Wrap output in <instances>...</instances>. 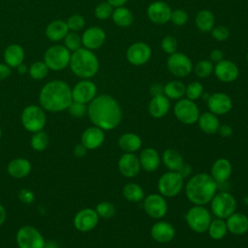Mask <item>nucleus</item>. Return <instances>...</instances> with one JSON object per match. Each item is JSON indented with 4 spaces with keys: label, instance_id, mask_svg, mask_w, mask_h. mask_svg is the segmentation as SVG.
<instances>
[{
    "label": "nucleus",
    "instance_id": "f257e3e1",
    "mask_svg": "<svg viewBox=\"0 0 248 248\" xmlns=\"http://www.w3.org/2000/svg\"><path fill=\"white\" fill-rule=\"evenodd\" d=\"M87 114L94 126L104 131L116 128L122 119V110L118 102L111 96H96L87 107Z\"/></svg>",
    "mask_w": 248,
    "mask_h": 248
},
{
    "label": "nucleus",
    "instance_id": "f03ea898",
    "mask_svg": "<svg viewBox=\"0 0 248 248\" xmlns=\"http://www.w3.org/2000/svg\"><path fill=\"white\" fill-rule=\"evenodd\" d=\"M39 102L45 110L50 112L68 109L73 102L72 88L63 80L48 81L40 91Z\"/></svg>",
    "mask_w": 248,
    "mask_h": 248
},
{
    "label": "nucleus",
    "instance_id": "7ed1b4c3",
    "mask_svg": "<svg viewBox=\"0 0 248 248\" xmlns=\"http://www.w3.org/2000/svg\"><path fill=\"white\" fill-rule=\"evenodd\" d=\"M218 184L208 173L201 172L192 176L185 185V195L195 205H204L212 200Z\"/></svg>",
    "mask_w": 248,
    "mask_h": 248
},
{
    "label": "nucleus",
    "instance_id": "20e7f679",
    "mask_svg": "<svg viewBox=\"0 0 248 248\" xmlns=\"http://www.w3.org/2000/svg\"><path fill=\"white\" fill-rule=\"evenodd\" d=\"M69 66L76 76L88 79L98 73L99 60L92 50L80 47L71 54Z\"/></svg>",
    "mask_w": 248,
    "mask_h": 248
},
{
    "label": "nucleus",
    "instance_id": "39448f33",
    "mask_svg": "<svg viewBox=\"0 0 248 248\" xmlns=\"http://www.w3.org/2000/svg\"><path fill=\"white\" fill-rule=\"evenodd\" d=\"M71 51L61 45L49 46L44 54V62L49 70L61 71L69 66Z\"/></svg>",
    "mask_w": 248,
    "mask_h": 248
},
{
    "label": "nucleus",
    "instance_id": "423d86ee",
    "mask_svg": "<svg viewBox=\"0 0 248 248\" xmlns=\"http://www.w3.org/2000/svg\"><path fill=\"white\" fill-rule=\"evenodd\" d=\"M21 123L28 132L36 133L42 131L46 123L44 108L37 105L27 106L21 113Z\"/></svg>",
    "mask_w": 248,
    "mask_h": 248
},
{
    "label": "nucleus",
    "instance_id": "0eeeda50",
    "mask_svg": "<svg viewBox=\"0 0 248 248\" xmlns=\"http://www.w3.org/2000/svg\"><path fill=\"white\" fill-rule=\"evenodd\" d=\"M185 220L193 232L202 233L207 232L212 219L210 212L203 205H195L187 211Z\"/></svg>",
    "mask_w": 248,
    "mask_h": 248
},
{
    "label": "nucleus",
    "instance_id": "6e6552de",
    "mask_svg": "<svg viewBox=\"0 0 248 248\" xmlns=\"http://www.w3.org/2000/svg\"><path fill=\"white\" fill-rule=\"evenodd\" d=\"M236 200L229 192H221L215 194L210 201V207L213 215L217 218L227 219L236 210Z\"/></svg>",
    "mask_w": 248,
    "mask_h": 248
},
{
    "label": "nucleus",
    "instance_id": "1a4fd4ad",
    "mask_svg": "<svg viewBox=\"0 0 248 248\" xmlns=\"http://www.w3.org/2000/svg\"><path fill=\"white\" fill-rule=\"evenodd\" d=\"M157 186L163 197L173 198L181 192L184 186V178L178 171L170 170L160 176Z\"/></svg>",
    "mask_w": 248,
    "mask_h": 248
},
{
    "label": "nucleus",
    "instance_id": "9d476101",
    "mask_svg": "<svg viewBox=\"0 0 248 248\" xmlns=\"http://www.w3.org/2000/svg\"><path fill=\"white\" fill-rule=\"evenodd\" d=\"M18 248H45L46 240L42 233L32 226L18 229L16 236Z\"/></svg>",
    "mask_w": 248,
    "mask_h": 248
},
{
    "label": "nucleus",
    "instance_id": "9b49d317",
    "mask_svg": "<svg viewBox=\"0 0 248 248\" xmlns=\"http://www.w3.org/2000/svg\"><path fill=\"white\" fill-rule=\"evenodd\" d=\"M173 112L176 119L186 125L195 124L200 116V109L196 103L187 98H181L175 103Z\"/></svg>",
    "mask_w": 248,
    "mask_h": 248
},
{
    "label": "nucleus",
    "instance_id": "f8f14e48",
    "mask_svg": "<svg viewBox=\"0 0 248 248\" xmlns=\"http://www.w3.org/2000/svg\"><path fill=\"white\" fill-rule=\"evenodd\" d=\"M167 67L170 74L177 78H185L193 71L190 58L186 54L176 51L168 57Z\"/></svg>",
    "mask_w": 248,
    "mask_h": 248
},
{
    "label": "nucleus",
    "instance_id": "ddd939ff",
    "mask_svg": "<svg viewBox=\"0 0 248 248\" xmlns=\"http://www.w3.org/2000/svg\"><path fill=\"white\" fill-rule=\"evenodd\" d=\"M143 209L153 219H161L168 212V203L161 194H150L143 199Z\"/></svg>",
    "mask_w": 248,
    "mask_h": 248
},
{
    "label": "nucleus",
    "instance_id": "4468645a",
    "mask_svg": "<svg viewBox=\"0 0 248 248\" xmlns=\"http://www.w3.org/2000/svg\"><path fill=\"white\" fill-rule=\"evenodd\" d=\"M151 54L152 50L147 44L137 42L127 48L126 58L130 64L134 66H141L149 61Z\"/></svg>",
    "mask_w": 248,
    "mask_h": 248
},
{
    "label": "nucleus",
    "instance_id": "2eb2a0df",
    "mask_svg": "<svg viewBox=\"0 0 248 248\" xmlns=\"http://www.w3.org/2000/svg\"><path fill=\"white\" fill-rule=\"evenodd\" d=\"M96 95L97 86L89 79H82L72 88L73 101L82 104H89L96 97Z\"/></svg>",
    "mask_w": 248,
    "mask_h": 248
},
{
    "label": "nucleus",
    "instance_id": "dca6fc26",
    "mask_svg": "<svg viewBox=\"0 0 248 248\" xmlns=\"http://www.w3.org/2000/svg\"><path fill=\"white\" fill-rule=\"evenodd\" d=\"M99 215L93 208H83L79 210L74 217L75 228L82 232H86L95 229L99 222Z\"/></svg>",
    "mask_w": 248,
    "mask_h": 248
},
{
    "label": "nucleus",
    "instance_id": "f3484780",
    "mask_svg": "<svg viewBox=\"0 0 248 248\" xmlns=\"http://www.w3.org/2000/svg\"><path fill=\"white\" fill-rule=\"evenodd\" d=\"M207 107L210 112L216 115H224L232 108V101L226 93L216 92L208 96Z\"/></svg>",
    "mask_w": 248,
    "mask_h": 248
},
{
    "label": "nucleus",
    "instance_id": "a211bd4d",
    "mask_svg": "<svg viewBox=\"0 0 248 248\" xmlns=\"http://www.w3.org/2000/svg\"><path fill=\"white\" fill-rule=\"evenodd\" d=\"M171 11V8L166 2L155 1L147 7L146 15L151 22L155 24H165L170 20Z\"/></svg>",
    "mask_w": 248,
    "mask_h": 248
},
{
    "label": "nucleus",
    "instance_id": "6ab92c4d",
    "mask_svg": "<svg viewBox=\"0 0 248 248\" xmlns=\"http://www.w3.org/2000/svg\"><path fill=\"white\" fill-rule=\"evenodd\" d=\"M117 167L120 173L127 178H132L137 176L141 169L139 157L135 153H128V152H125L119 158Z\"/></svg>",
    "mask_w": 248,
    "mask_h": 248
},
{
    "label": "nucleus",
    "instance_id": "aec40b11",
    "mask_svg": "<svg viewBox=\"0 0 248 248\" xmlns=\"http://www.w3.org/2000/svg\"><path fill=\"white\" fill-rule=\"evenodd\" d=\"M106 41V33L99 26L87 28L81 35L82 46L90 50L100 48Z\"/></svg>",
    "mask_w": 248,
    "mask_h": 248
},
{
    "label": "nucleus",
    "instance_id": "412c9836",
    "mask_svg": "<svg viewBox=\"0 0 248 248\" xmlns=\"http://www.w3.org/2000/svg\"><path fill=\"white\" fill-rule=\"evenodd\" d=\"M214 75L222 82H232L238 78V67L230 60H221L214 66Z\"/></svg>",
    "mask_w": 248,
    "mask_h": 248
},
{
    "label": "nucleus",
    "instance_id": "4be33fe9",
    "mask_svg": "<svg viewBox=\"0 0 248 248\" xmlns=\"http://www.w3.org/2000/svg\"><path fill=\"white\" fill-rule=\"evenodd\" d=\"M151 237L159 243H168L171 241L175 235L174 227L166 221H158L151 227Z\"/></svg>",
    "mask_w": 248,
    "mask_h": 248
},
{
    "label": "nucleus",
    "instance_id": "5701e85b",
    "mask_svg": "<svg viewBox=\"0 0 248 248\" xmlns=\"http://www.w3.org/2000/svg\"><path fill=\"white\" fill-rule=\"evenodd\" d=\"M104 141L105 132L97 126L87 128L81 135V143L87 148V150H93L100 147Z\"/></svg>",
    "mask_w": 248,
    "mask_h": 248
},
{
    "label": "nucleus",
    "instance_id": "b1692460",
    "mask_svg": "<svg viewBox=\"0 0 248 248\" xmlns=\"http://www.w3.org/2000/svg\"><path fill=\"white\" fill-rule=\"evenodd\" d=\"M232 171V167L231 162L226 158H219L212 164L210 175L217 184H222L230 178Z\"/></svg>",
    "mask_w": 248,
    "mask_h": 248
},
{
    "label": "nucleus",
    "instance_id": "393cba45",
    "mask_svg": "<svg viewBox=\"0 0 248 248\" xmlns=\"http://www.w3.org/2000/svg\"><path fill=\"white\" fill-rule=\"evenodd\" d=\"M226 220L228 232L234 235H242L248 232V217L240 212H233Z\"/></svg>",
    "mask_w": 248,
    "mask_h": 248
},
{
    "label": "nucleus",
    "instance_id": "a878e982",
    "mask_svg": "<svg viewBox=\"0 0 248 248\" xmlns=\"http://www.w3.org/2000/svg\"><path fill=\"white\" fill-rule=\"evenodd\" d=\"M170 108V99L164 94L153 96L148 104V112L154 118H162L168 114Z\"/></svg>",
    "mask_w": 248,
    "mask_h": 248
},
{
    "label": "nucleus",
    "instance_id": "bb28decb",
    "mask_svg": "<svg viewBox=\"0 0 248 248\" xmlns=\"http://www.w3.org/2000/svg\"><path fill=\"white\" fill-rule=\"evenodd\" d=\"M139 159H140L141 169H143L145 171H148V172H153L157 170L161 163V158L159 153L152 147L144 148L140 152Z\"/></svg>",
    "mask_w": 248,
    "mask_h": 248
},
{
    "label": "nucleus",
    "instance_id": "cd10ccee",
    "mask_svg": "<svg viewBox=\"0 0 248 248\" xmlns=\"http://www.w3.org/2000/svg\"><path fill=\"white\" fill-rule=\"evenodd\" d=\"M32 170L31 163L25 158L13 159L7 168L9 174L15 178H23L27 176Z\"/></svg>",
    "mask_w": 248,
    "mask_h": 248
},
{
    "label": "nucleus",
    "instance_id": "c85d7f7f",
    "mask_svg": "<svg viewBox=\"0 0 248 248\" xmlns=\"http://www.w3.org/2000/svg\"><path fill=\"white\" fill-rule=\"evenodd\" d=\"M24 60V49L17 44L8 46L4 51V61L11 68H16Z\"/></svg>",
    "mask_w": 248,
    "mask_h": 248
},
{
    "label": "nucleus",
    "instance_id": "c756f323",
    "mask_svg": "<svg viewBox=\"0 0 248 248\" xmlns=\"http://www.w3.org/2000/svg\"><path fill=\"white\" fill-rule=\"evenodd\" d=\"M69 28L66 21L56 19L49 22L46 28V36L51 42H59L68 34Z\"/></svg>",
    "mask_w": 248,
    "mask_h": 248
},
{
    "label": "nucleus",
    "instance_id": "7c9ffc66",
    "mask_svg": "<svg viewBox=\"0 0 248 248\" xmlns=\"http://www.w3.org/2000/svg\"><path fill=\"white\" fill-rule=\"evenodd\" d=\"M141 144V139L135 133H124L118 139L119 147L128 153H135L140 150Z\"/></svg>",
    "mask_w": 248,
    "mask_h": 248
},
{
    "label": "nucleus",
    "instance_id": "2f4dec72",
    "mask_svg": "<svg viewBox=\"0 0 248 248\" xmlns=\"http://www.w3.org/2000/svg\"><path fill=\"white\" fill-rule=\"evenodd\" d=\"M200 129L205 134H215L218 132L220 122L216 114L207 111L200 114L198 119Z\"/></svg>",
    "mask_w": 248,
    "mask_h": 248
},
{
    "label": "nucleus",
    "instance_id": "473e14b6",
    "mask_svg": "<svg viewBox=\"0 0 248 248\" xmlns=\"http://www.w3.org/2000/svg\"><path fill=\"white\" fill-rule=\"evenodd\" d=\"M162 161L165 167L169 170H172V171H178V170L184 164L182 155L173 148H168L163 152Z\"/></svg>",
    "mask_w": 248,
    "mask_h": 248
},
{
    "label": "nucleus",
    "instance_id": "72a5a7b5",
    "mask_svg": "<svg viewBox=\"0 0 248 248\" xmlns=\"http://www.w3.org/2000/svg\"><path fill=\"white\" fill-rule=\"evenodd\" d=\"M215 17L209 10L200 11L195 17V24L202 32H210L214 27Z\"/></svg>",
    "mask_w": 248,
    "mask_h": 248
},
{
    "label": "nucleus",
    "instance_id": "f704fd0d",
    "mask_svg": "<svg viewBox=\"0 0 248 248\" xmlns=\"http://www.w3.org/2000/svg\"><path fill=\"white\" fill-rule=\"evenodd\" d=\"M110 17L112 18V21L119 27H128L133 23L134 20L132 12L124 6L115 8Z\"/></svg>",
    "mask_w": 248,
    "mask_h": 248
},
{
    "label": "nucleus",
    "instance_id": "c9c22d12",
    "mask_svg": "<svg viewBox=\"0 0 248 248\" xmlns=\"http://www.w3.org/2000/svg\"><path fill=\"white\" fill-rule=\"evenodd\" d=\"M186 86L180 80H170L164 85L163 94L170 100H179L185 95Z\"/></svg>",
    "mask_w": 248,
    "mask_h": 248
},
{
    "label": "nucleus",
    "instance_id": "e433bc0d",
    "mask_svg": "<svg viewBox=\"0 0 248 248\" xmlns=\"http://www.w3.org/2000/svg\"><path fill=\"white\" fill-rule=\"evenodd\" d=\"M209 236L214 240H221L223 239L228 233V228L225 219L216 218L211 220L209 227L207 229Z\"/></svg>",
    "mask_w": 248,
    "mask_h": 248
},
{
    "label": "nucleus",
    "instance_id": "4c0bfd02",
    "mask_svg": "<svg viewBox=\"0 0 248 248\" xmlns=\"http://www.w3.org/2000/svg\"><path fill=\"white\" fill-rule=\"evenodd\" d=\"M123 197L132 202H139L144 199V191L139 184L128 183L123 187Z\"/></svg>",
    "mask_w": 248,
    "mask_h": 248
},
{
    "label": "nucleus",
    "instance_id": "58836bf2",
    "mask_svg": "<svg viewBox=\"0 0 248 248\" xmlns=\"http://www.w3.org/2000/svg\"><path fill=\"white\" fill-rule=\"evenodd\" d=\"M31 146L36 151H44L48 145V136L45 131L34 133L30 140Z\"/></svg>",
    "mask_w": 248,
    "mask_h": 248
},
{
    "label": "nucleus",
    "instance_id": "ea45409f",
    "mask_svg": "<svg viewBox=\"0 0 248 248\" xmlns=\"http://www.w3.org/2000/svg\"><path fill=\"white\" fill-rule=\"evenodd\" d=\"M194 73L195 75L200 78H208L214 70L213 63L210 60H200L194 67Z\"/></svg>",
    "mask_w": 248,
    "mask_h": 248
},
{
    "label": "nucleus",
    "instance_id": "a19ab883",
    "mask_svg": "<svg viewBox=\"0 0 248 248\" xmlns=\"http://www.w3.org/2000/svg\"><path fill=\"white\" fill-rule=\"evenodd\" d=\"M48 68L44 61H35L28 69V73L33 79H43L48 74Z\"/></svg>",
    "mask_w": 248,
    "mask_h": 248
},
{
    "label": "nucleus",
    "instance_id": "79ce46f5",
    "mask_svg": "<svg viewBox=\"0 0 248 248\" xmlns=\"http://www.w3.org/2000/svg\"><path fill=\"white\" fill-rule=\"evenodd\" d=\"M64 40V46L68 48L70 51H76L77 49L81 47V37L76 32H68L65 36Z\"/></svg>",
    "mask_w": 248,
    "mask_h": 248
},
{
    "label": "nucleus",
    "instance_id": "37998d69",
    "mask_svg": "<svg viewBox=\"0 0 248 248\" xmlns=\"http://www.w3.org/2000/svg\"><path fill=\"white\" fill-rule=\"evenodd\" d=\"M202 94H203V86L199 81H193L186 86L185 95L189 100L196 101L200 99L202 96Z\"/></svg>",
    "mask_w": 248,
    "mask_h": 248
},
{
    "label": "nucleus",
    "instance_id": "c03bdc74",
    "mask_svg": "<svg viewBox=\"0 0 248 248\" xmlns=\"http://www.w3.org/2000/svg\"><path fill=\"white\" fill-rule=\"evenodd\" d=\"M96 212L98 213L99 217L104 219L111 218L115 214V207L114 204L109 202H101L97 204L95 208Z\"/></svg>",
    "mask_w": 248,
    "mask_h": 248
},
{
    "label": "nucleus",
    "instance_id": "a18cd8bd",
    "mask_svg": "<svg viewBox=\"0 0 248 248\" xmlns=\"http://www.w3.org/2000/svg\"><path fill=\"white\" fill-rule=\"evenodd\" d=\"M112 12H113V7L110 4H108V2H101L95 7L94 15L98 19L105 20L111 16Z\"/></svg>",
    "mask_w": 248,
    "mask_h": 248
},
{
    "label": "nucleus",
    "instance_id": "49530a36",
    "mask_svg": "<svg viewBox=\"0 0 248 248\" xmlns=\"http://www.w3.org/2000/svg\"><path fill=\"white\" fill-rule=\"evenodd\" d=\"M66 23H67V26H68L69 30H71L73 32H77V31L81 30L84 27L85 19L83 18L82 16L75 14V15H72L67 19Z\"/></svg>",
    "mask_w": 248,
    "mask_h": 248
},
{
    "label": "nucleus",
    "instance_id": "de8ad7c7",
    "mask_svg": "<svg viewBox=\"0 0 248 248\" xmlns=\"http://www.w3.org/2000/svg\"><path fill=\"white\" fill-rule=\"evenodd\" d=\"M68 110L72 116L80 118V117H83L87 113V106H86V104L73 101L71 103L70 107L68 108Z\"/></svg>",
    "mask_w": 248,
    "mask_h": 248
},
{
    "label": "nucleus",
    "instance_id": "09e8293b",
    "mask_svg": "<svg viewBox=\"0 0 248 248\" xmlns=\"http://www.w3.org/2000/svg\"><path fill=\"white\" fill-rule=\"evenodd\" d=\"M170 20L176 26L185 25L188 21V14L182 9H175L171 11Z\"/></svg>",
    "mask_w": 248,
    "mask_h": 248
},
{
    "label": "nucleus",
    "instance_id": "8fccbe9b",
    "mask_svg": "<svg viewBox=\"0 0 248 248\" xmlns=\"http://www.w3.org/2000/svg\"><path fill=\"white\" fill-rule=\"evenodd\" d=\"M161 47L167 54H172L176 51L177 42L172 36H165L161 42Z\"/></svg>",
    "mask_w": 248,
    "mask_h": 248
},
{
    "label": "nucleus",
    "instance_id": "3c124183",
    "mask_svg": "<svg viewBox=\"0 0 248 248\" xmlns=\"http://www.w3.org/2000/svg\"><path fill=\"white\" fill-rule=\"evenodd\" d=\"M210 33H211V36L218 42H224L230 36L229 29L224 25H218L216 27H213Z\"/></svg>",
    "mask_w": 248,
    "mask_h": 248
},
{
    "label": "nucleus",
    "instance_id": "603ef678",
    "mask_svg": "<svg viewBox=\"0 0 248 248\" xmlns=\"http://www.w3.org/2000/svg\"><path fill=\"white\" fill-rule=\"evenodd\" d=\"M18 198L22 202L28 204V203H31L34 202L35 196L32 191H30L28 189H21L18 193Z\"/></svg>",
    "mask_w": 248,
    "mask_h": 248
},
{
    "label": "nucleus",
    "instance_id": "864d4df0",
    "mask_svg": "<svg viewBox=\"0 0 248 248\" xmlns=\"http://www.w3.org/2000/svg\"><path fill=\"white\" fill-rule=\"evenodd\" d=\"M218 133L223 138H230V137H232L233 131H232V128L230 125L223 124V125H220V127L218 129Z\"/></svg>",
    "mask_w": 248,
    "mask_h": 248
},
{
    "label": "nucleus",
    "instance_id": "5fc2aeb1",
    "mask_svg": "<svg viewBox=\"0 0 248 248\" xmlns=\"http://www.w3.org/2000/svg\"><path fill=\"white\" fill-rule=\"evenodd\" d=\"M11 67H9L6 63H0V80L6 79L11 76Z\"/></svg>",
    "mask_w": 248,
    "mask_h": 248
},
{
    "label": "nucleus",
    "instance_id": "6e6d98bb",
    "mask_svg": "<svg viewBox=\"0 0 248 248\" xmlns=\"http://www.w3.org/2000/svg\"><path fill=\"white\" fill-rule=\"evenodd\" d=\"M224 59V54L220 49H213L210 52V61L212 63H218Z\"/></svg>",
    "mask_w": 248,
    "mask_h": 248
},
{
    "label": "nucleus",
    "instance_id": "4d7b16f0",
    "mask_svg": "<svg viewBox=\"0 0 248 248\" xmlns=\"http://www.w3.org/2000/svg\"><path fill=\"white\" fill-rule=\"evenodd\" d=\"M87 152V148L82 144V143H78L75 146L74 148V154L76 157L78 158H81L83 157Z\"/></svg>",
    "mask_w": 248,
    "mask_h": 248
},
{
    "label": "nucleus",
    "instance_id": "13d9d810",
    "mask_svg": "<svg viewBox=\"0 0 248 248\" xmlns=\"http://www.w3.org/2000/svg\"><path fill=\"white\" fill-rule=\"evenodd\" d=\"M178 172H179V174H180L183 178H185V177H187V176H189V175L191 174V172H192V168H191L190 165L184 163V164L182 165V167L178 170Z\"/></svg>",
    "mask_w": 248,
    "mask_h": 248
},
{
    "label": "nucleus",
    "instance_id": "bf43d9fd",
    "mask_svg": "<svg viewBox=\"0 0 248 248\" xmlns=\"http://www.w3.org/2000/svg\"><path fill=\"white\" fill-rule=\"evenodd\" d=\"M163 89H164V86H162L161 84H153L150 87V93L153 96L160 95V94H163Z\"/></svg>",
    "mask_w": 248,
    "mask_h": 248
},
{
    "label": "nucleus",
    "instance_id": "052dcab7",
    "mask_svg": "<svg viewBox=\"0 0 248 248\" xmlns=\"http://www.w3.org/2000/svg\"><path fill=\"white\" fill-rule=\"evenodd\" d=\"M128 0H107V2L108 4H110L113 8H117V7H121L124 6V4L127 2Z\"/></svg>",
    "mask_w": 248,
    "mask_h": 248
},
{
    "label": "nucleus",
    "instance_id": "680f3d73",
    "mask_svg": "<svg viewBox=\"0 0 248 248\" xmlns=\"http://www.w3.org/2000/svg\"><path fill=\"white\" fill-rule=\"evenodd\" d=\"M7 217V213H6V209L4 208V206L0 203V226L5 222Z\"/></svg>",
    "mask_w": 248,
    "mask_h": 248
},
{
    "label": "nucleus",
    "instance_id": "e2e57ef3",
    "mask_svg": "<svg viewBox=\"0 0 248 248\" xmlns=\"http://www.w3.org/2000/svg\"><path fill=\"white\" fill-rule=\"evenodd\" d=\"M16 68H17L18 74H20V75H24V74H26V73L28 72L27 66H26L25 64H23V63H21V64H20L19 66H17Z\"/></svg>",
    "mask_w": 248,
    "mask_h": 248
},
{
    "label": "nucleus",
    "instance_id": "0e129e2a",
    "mask_svg": "<svg viewBox=\"0 0 248 248\" xmlns=\"http://www.w3.org/2000/svg\"><path fill=\"white\" fill-rule=\"evenodd\" d=\"M1 137H2V131H1V128H0V139H1Z\"/></svg>",
    "mask_w": 248,
    "mask_h": 248
},
{
    "label": "nucleus",
    "instance_id": "69168bd1",
    "mask_svg": "<svg viewBox=\"0 0 248 248\" xmlns=\"http://www.w3.org/2000/svg\"><path fill=\"white\" fill-rule=\"evenodd\" d=\"M246 58H247V62H248V51H247V55H246Z\"/></svg>",
    "mask_w": 248,
    "mask_h": 248
}]
</instances>
